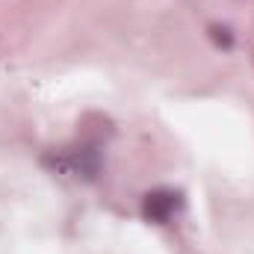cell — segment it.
Here are the masks:
<instances>
[{
	"label": "cell",
	"instance_id": "cell-1",
	"mask_svg": "<svg viewBox=\"0 0 254 254\" xmlns=\"http://www.w3.org/2000/svg\"><path fill=\"white\" fill-rule=\"evenodd\" d=\"M45 163L63 175L71 178H83V181H92L98 172H101V154L95 148H71V151H57L51 157H45Z\"/></svg>",
	"mask_w": 254,
	"mask_h": 254
},
{
	"label": "cell",
	"instance_id": "cell-2",
	"mask_svg": "<svg viewBox=\"0 0 254 254\" xmlns=\"http://www.w3.org/2000/svg\"><path fill=\"white\" fill-rule=\"evenodd\" d=\"M184 207V195L178 190H151L142 198V216L154 225H166Z\"/></svg>",
	"mask_w": 254,
	"mask_h": 254
},
{
	"label": "cell",
	"instance_id": "cell-3",
	"mask_svg": "<svg viewBox=\"0 0 254 254\" xmlns=\"http://www.w3.org/2000/svg\"><path fill=\"white\" fill-rule=\"evenodd\" d=\"M210 36H213V42L222 45V48H231V45H234V36H231L228 27H210Z\"/></svg>",
	"mask_w": 254,
	"mask_h": 254
}]
</instances>
